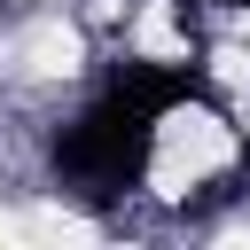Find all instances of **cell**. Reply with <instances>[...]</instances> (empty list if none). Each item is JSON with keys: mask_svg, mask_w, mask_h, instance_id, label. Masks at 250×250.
I'll list each match as a JSON object with an SVG mask.
<instances>
[{"mask_svg": "<svg viewBox=\"0 0 250 250\" xmlns=\"http://www.w3.org/2000/svg\"><path fill=\"white\" fill-rule=\"evenodd\" d=\"M234 8H250V0H234Z\"/></svg>", "mask_w": 250, "mask_h": 250, "instance_id": "2", "label": "cell"}, {"mask_svg": "<svg viewBox=\"0 0 250 250\" xmlns=\"http://www.w3.org/2000/svg\"><path fill=\"white\" fill-rule=\"evenodd\" d=\"M156 125L164 117H148L133 94H102L62 141H55V180L70 188V195H86V203H109V195H125L133 180H141V164H148V141H156Z\"/></svg>", "mask_w": 250, "mask_h": 250, "instance_id": "1", "label": "cell"}]
</instances>
